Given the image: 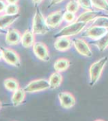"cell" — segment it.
Here are the masks:
<instances>
[{
  "label": "cell",
  "instance_id": "24",
  "mask_svg": "<svg viewBox=\"0 0 108 121\" xmlns=\"http://www.w3.org/2000/svg\"><path fill=\"white\" fill-rule=\"evenodd\" d=\"M19 5L18 3L16 4H7L5 13L9 14V15H16V14L19 13Z\"/></svg>",
  "mask_w": 108,
  "mask_h": 121
},
{
  "label": "cell",
  "instance_id": "16",
  "mask_svg": "<svg viewBox=\"0 0 108 121\" xmlns=\"http://www.w3.org/2000/svg\"><path fill=\"white\" fill-rule=\"evenodd\" d=\"M26 97V91L24 88H19L16 91L12 92V95L11 98V101L14 107H18L21 105L24 102Z\"/></svg>",
  "mask_w": 108,
  "mask_h": 121
},
{
  "label": "cell",
  "instance_id": "34",
  "mask_svg": "<svg viewBox=\"0 0 108 121\" xmlns=\"http://www.w3.org/2000/svg\"><path fill=\"white\" fill-rule=\"evenodd\" d=\"M1 108H2V103L0 101V109H1Z\"/></svg>",
  "mask_w": 108,
  "mask_h": 121
},
{
  "label": "cell",
  "instance_id": "14",
  "mask_svg": "<svg viewBox=\"0 0 108 121\" xmlns=\"http://www.w3.org/2000/svg\"><path fill=\"white\" fill-rule=\"evenodd\" d=\"M35 43V34L33 33L32 30L27 29L22 34L21 39V44L24 48H30Z\"/></svg>",
  "mask_w": 108,
  "mask_h": 121
},
{
  "label": "cell",
  "instance_id": "26",
  "mask_svg": "<svg viewBox=\"0 0 108 121\" xmlns=\"http://www.w3.org/2000/svg\"><path fill=\"white\" fill-rule=\"evenodd\" d=\"M78 2L80 7H82L86 11L87 10H92L94 7L91 0H78Z\"/></svg>",
  "mask_w": 108,
  "mask_h": 121
},
{
  "label": "cell",
  "instance_id": "27",
  "mask_svg": "<svg viewBox=\"0 0 108 121\" xmlns=\"http://www.w3.org/2000/svg\"><path fill=\"white\" fill-rule=\"evenodd\" d=\"M6 5L7 2H5V0H0V14L5 13Z\"/></svg>",
  "mask_w": 108,
  "mask_h": 121
},
{
  "label": "cell",
  "instance_id": "1",
  "mask_svg": "<svg viewBox=\"0 0 108 121\" xmlns=\"http://www.w3.org/2000/svg\"><path fill=\"white\" fill-rule=\"evenodd\" d=\"M31 30L35 35H43L49 31V27L46 22V18L43 16L37 5L36 6L34 15L33 17Z\"/></svg>",
  "mask_w": 108,
  "mask_h": 121
},
{
  "label": "cell",
  "instance_id": "13",
  "mask_svg": "<svg viewBox=\"0 0 108 121\" xmlns=\"http://www.w3.org/2000/svg\"><path fill=\"white\" fill-rule=\"evenodd\" d=\"M72 45V40L67 37H58L54 42V48L57 51L65 52L71 48Z\"/></svg>",
  "mask_w": 108,
  "mask_h": 121
},
{
  "label": "cell",
  "instance_id": "30",
  "mask_svg": "<svg viewBox=\"0 0 108 121\" xmlns=\"http://www.w3.org/2000/svg\"><path fill=\"white\" fill-rule=\"evenodd\" d=\"M43 1V0H32L33 3H34V4H35V5H37V4H39V3L42 2Z\"/></svg>",
  "mask_w": 108,
  "mask_h": 121
},
{
  "label": "cell",
  "instance_id": "17",
  "mask_svg": "<svg viewBox=\"0 0 108 121\" xmlns=\"http://www.w3.org/2000/svg\"><path fill=\"white\" fill-rule=\"evenodd\" d=\"M62 80H63V77H62L61 72H53L48 79L49 84H50V89L55 90L58 88L61 85Z\"/></svg>",
  "mask_w": 108,
  "mask_h": 121
},
{
  "label": "cell",
  "instance_id": "11",
  "mask_svg": "<svg viewBox=\"0 0 108 121\" xmlns=\"http://www.w3.org/2000/svg\"><path fill=\"white\" fill-rule=\"evenodd\" d=\"M46 22L49 27L56 28L63 22V12L62 11H55L47 16Z\"/></svg>",
  "mask_w": 108,
  "mask_h": 121
},
{
  "label": "cell",
  "instance_id": "2",
  "mask_svg": "<svg viewBox=\"0 0 108 121\" xmlns=\"http://www.w3.org/2000/svg\"><path fill=\"white\" fill-rule=\"evenodd\" d=\"M108 57L104 56L102 58L99 59L94 63L89 68V85L94 86L96 83L98 82L100 79L103 70L105 65L107 63Z\"/></svg>",
  "mask_w": 108,
  "mask_h": 121
},
{
  "label": "cell",
  "instance_id": "22",
  "mask_svg": "<svg viewBox=\"0 0 108 121\" xmlns=\"http://www.w3.org/2000/svg\"><path fill=\"white\" fill-rule=\"evenodd\" d=\"M91 2L95 8L108 12V2L107 0H91Z\"/></svg>",
  "mask_w": 108,
  "mask_h": 121
},
{
  "label": "cell",
  "instance_id": "4",
  "mask_svg": "<svg viewBox=\"0 0 108 121\" xmlns=\"http://www.w3.org/2000/svg\"><path fill=\"white\" fill-rule=\"evenodd\" d=\"M2 60L5 63L16 68H19L22 65L21 57L17 52L10 47L2 48Z\"/></svg>",
  "mask_w": 108,
  "mask_h": 121
},
{
  "label": "cell",
  "instance_id": "3",
  "mask_svg": "<svg viewBox=\"0 0 108 121\" xmlns=\"http://www.w3.org/2000/svg\"><path fill=\"white\" fill-rule=\"evenodd\" d=\"M87 23L85 22H74L70 23L67 26H65L60 30L59 32L54 35L55 38L61 37H70L75 36L83 31V30L85 28Z\"/></svg>",
  "mask_w": 108,
  "mask_h": 121
},
{
  "label": "cell",
  "instance_id": "23",
  "mask_svg": "<svg viewBox=\"0 0 108 121\" xmlns=\"http://www.w3.org/2000/svg\"><path fill=\"white\" fill-rule=\"evenodd\" d=\"M80 8V5L78 4V1H75V0H71L69 1L65 5V11L67 12H70L72 13H76Z\"/></svg>",
  "mask_w": 108,
  "mask_h": 121
},
{
  "label": "cell",
  "instance_id": "20",
  "mask_svg": "<svg viewBox=\"0 0 108 121\" xmlns=\"http://www.w3.org/2000/svg\"><path fill=\"white\" fill-rule=\"evenodd\" d=\"M94 44L100 52H103L108 48V31L100 38L96 40V41L94 42Z\"/></svg>",
  "mask_w": 108,
  "mask_h": 121
},
{
  "label": "cell",
  "instance_id": "6",
  "mask_svg": "<svg viewBox=\"0 0 108 121\" xmlns=\"http://www.w3.org/2000/svg\"><path fill=\"white\" fill-rule=\"evenodd\" d=\"M33 53L36 57L43 62H49L50 60V52L46 44L43 42H35L32 47Z\"/></svg>",
  "mask_w": 108,
  "mask_h": 121
},
{
  "label": "cell",
  "instance_id": "21",
  "mask_svg": "<svg viewBox=\"0 0 108 121\" xmlns=\"http://www.w3.org/2000/svg\"><path fill=\"white\" fill-rule=\"evenodd\" d=\"M92 25L99 26L108 28V18L104 15H100L93 21Z\"/></svg>",
  "mask_w": 108,
  "mask_h": 121
},
{
  "label": "cell",
  "instance_id": "29",
  "mask_svg": "<svg viewBox=\"0 0 108 121\" xmlns=\"http://www.w3.org/2000/svg\"><path fill=\"white\" fill-rule=\"evenodd\" d=\"M19 0H5L7 4H16L18 2Z\"/></svg>",
  "mask_w": 108,
  "mask_h": 121
},
{
  "label": "cell",
  "instance_id": "10",
  "mask_svg": "<svg viewBox=\"0 0 108 121\" xmlns=\"http://www.w3.org/2000/svg\"><path fill=\"white\" fill-rule=\"evenodd\" d=\"M22 34L15 28H9L5 32V43L10 46H17L21 43Z\"/></svg>",
  "mask_w": 108,
  "mask_h": 121
},
{
  "label": "cell",
  "instance_id": "15",
  "mask_svg": "<svg viewBox=\"0 0 108 121\" xmlns=\"http://www.w3.org/2000/svg\"><path fill=\"white\" fill-rule=\"evenodd\" d=\"M100 15H101V12H95L93 11V10H87L76 18L75 22L88 23L90 22H93L97 17L100 16Z\"/></svg>",
  "mask_w": 108,
  "mask_h": 121
},
{
  "label": "cell",
  "instance_id": "33",
  "mask_svg": "<svg viewBox=\"0 0 108 121\" xmlns=\"http://www.w3.org/2000/svg\"><path fill=\"white\" fill-rule=\"evenodd\" d=\"M100 15L106 16V17H107V18H108V12L107 13H101V15Z\"/></svg>",
  "mask_w": 108,
  "mask_h": 121
},
{
  "label": "cell",
  "instance_id": "31",
  "mask_svg": "<svg viewBox=\"0 0 108 121\" xmlns=\"http://www.w3.org/2000/svg\"><path fill=\"white\" fill-rule=\"evenodd\" d=\"M2 60V50L0 49V61Z\"/></svg>",
  "mask_w": 108,
  "mask_h": 121
},
{
  "label": "cell",
  "instance_id": "9",
  "mask_svg": "<svg viewBox=\"0 0 108 121\" xmlns=\"http://www.w3.org/2000/svg\"><path fill=\"white\" fill-rule=\"evenodd\" d=\"M108 31V28L99 26L91 25L88 28H87L82 33V37H90L94 40H97L100 38L103 35H104Z\"/></svg>",
  "mask_w": 108,
  "mask_h": 121
},
{
  "label": "cell",
  "instance_id": "8",
  "mask_svg": "<svg viewBox=\"0 0 108 121\" xmlns=\"http://www.w3.org/2000/svg\"><path fill=\"white\" fill-rule=\"evenodd\" d=\"M58 98L60 105L64 109H71L76 104V99L72 93L68 91H62L58 95Z\"/></svg>",
  "mask_w": 108,
  "mask_h": 121
},
{
  "label": "cell",
  "instance_id": "12",
  "mask_svg": "<svg viewBox=\"0 0 108 121\" xmlns=\"http://www.w3.org/2000/svg\"><path fill=\"white\" fill-rule=\"evenodd\" d=\"M20 13L16 15H9L6 13L0 14V27L5 30H8L20 18Z\"/></svg>",
  "mask_w": 108,
  "mask_h": 121
},
{
  "label": "cell",
  "instance_id": "7",
  "mask_svg": "<svg viewBox=\"0 0 108 121\" xmlns=\"http://www.w3.org/2000/svg\"><path fill=\"white\" fill-rule=\"evenodd\" d=\"M72 43L76 51L80 55L85 57H91L93 56V53L88 43L82 38H74L72 40Z\"/></svg>",
  "mask_w": 108,
  "mask_h": 121
},
{
  "label": "cell",
  "instance_id": "28",
  "mask_svg": "<svg viewBox=\"0 0 108 121\" xmlns=\"http://www.w3.org/2000/svg\"><path fill=\"white\" fill-rule=\"evenodd\" d=\"M64 0H51L50 4H49V8H50L51 6H53L59 4V3H61L62 2H63Z\"/></svg>",
  "mask_w": 108,
  "mask_h": 121
},
{
  "label": "cell",
  "instance_id": "18",
  "mask_svg": "<svg viewBox=\"0 0 108 121\" xmlns=\"http://www.w3.org/2000/svg\"><path fill=\"white\" fill-rule=\"evenodd\" d=\"M71 63L66 58H60L57 59L53 63V69L56 72H62L66 71L70 66Z\"/></svg>",
  "mask_w": 108,
  "mask_h": 121
},
{
  "label": "cell",
  "instance_id": "25",
  "mask_svg": "<svg viewBox=\"0 0 108 121\" xmlns=\"http://www.w3.org/2000/svg\"><path fill=\"white\" fill-rule=\"evenodd\" d=\"M75 20H76L75 13H72L67 11H65L63 13V21H65V22L68 23H72L75 22Z\"/></svg>",
  "mask_w": 108,
  "mask_h": 121
},
{
  "label": "cell",
  "instance_id": "5",
  "mask_svg": "<svg viewBox=\"0 0 108 121\" xmlns=\"http://www.w3.org/2000/svg\"><path fill=\"white\" fill-rule=\"evenodd\" d=\"M50 89L49 81L45 78H37L30 82L27 84L24 90L27 93H37L47 91Z\"/></svg>",
  "mask_w": 108,
  "mask_h": 121
},
{
  "label": "cell",
  "instance_id": "19",
  "mask_svg": "<svg viewBox=\"0 0 108 121\" xmlns=\"http://www.w3.org/2000/svg\"><path fill=\"white\" fill-rule=\"evenodd\" d=\"M3 85H4L5 88L9 92H14L20 88L18 81L14 78H8L5 79Z\"/></svg>",
  "mask_w": 108,
  "mask_h": 121
},
{
  "label": "cell",
  "instance_id": "32",
  "mask_svg": "<svg viewBox=\"0 0 108 121\" xmlns=\"http://www.w3.org/2000/svg\"><path fill=\"white\" fill-rule=\"evenodd\" d=\"M4 33H5V30L2 29L1 27H0V34H3Z\"/></svg>",
  "mask_w": 108,
  "mask_h": 121
}]
</instances>
